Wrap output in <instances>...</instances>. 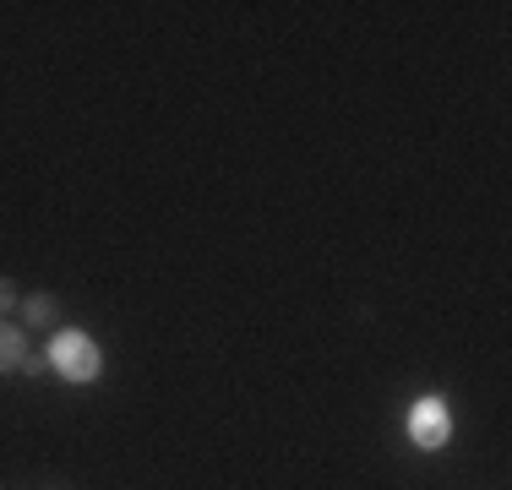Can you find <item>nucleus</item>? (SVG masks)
Returning <instances> with one entry per match:
<instances>
[{
  "instance_id": "obj_2",
  "label": "nucleus",
  "mask_w": 512,
  "mask_h": 490,
  "mask_svg": "<svg viewBox=\"0 0 512 490\" xmlns=\"http://www.w3.org/2000/svg\"><path fill=\"white\" fill-rule=\"evenodd\" d=\"M404 436L414 452H442L453 441V403L442 392H420L409 403V420H404Z\"/></svg>"
},
{
  "instance_id": "obj_5",
  "label": "nucleus",
  "mask_w": 512,
  "mask_h": 490,
  "mask_svg": "<svg viewBox=\"0 0 512 490\" xmlns=\"http://www.w3.org/2000/svg\"><path fill=\"white\" fill-rule=\"evenodd\" d=\"M17 305H22V294H17V284H11L6 273H0V322H6V316L17 311Z\"/></svg>"
},
{
  "instance_id": "obj_6",
  "label": "nucleus",
  "mask_w": 512,
  "mask_h": 490,
  "mask_svg": "<svg viewBox=\"0 0 512 490\" xmlns=\"http://www.w3.org/2000/svg\"><path fill=\"white\" fill-rule=\"evenodd\" d=\"M50 371V360H44V354H28V360H22V371L17 376H44Z\"/></svg>"
},
{
  "instance_id": "obj_4",
  "label": "nucleus",
  "mask_w": 512,
  "mask_h": 490,
  "mask_svg": "<svg viewBox=\"0 0 512 490\" xmlns=\"http://www.w3.org/2000/svg\"><path fill=\"white\" fill-rule=\"evenodd\" d=\"M28 327L22 322H0V376H17L22 360H28Z\"/></svg>"
},
{
  "instance_id": "obj_7",
  "label": "nucleus",
  "mask_w": 512,
  "mask_h": 490,
  "mask_svg": "<svg viewBox=\"0 0 512 490\" xmlns=\"http://www.w3.org/2000/svg\"><path fill=\"white\" fill-rule=\"evenodd\" d=\"M0 490H22V485H0Z\"/></svg>"
},
{
  "instance_id": "obj_1",
  "label": "nucleus",
  "mask_w": 512,
  "mask_h": 490,
  "mask_svg": "<svg viewBox=\"0 0 512 490\" xmlns=\"http://www.w3.org/2000/svg\"><path fill=\"white\" fill-rule=\"evenodd\" d=\"M44 360H50V371L71 387H93L104 376V349H99V338L82 333V327H55L50 343H44Z\"/></svg>"
},
{
  "instance_id": "obj_3",
  "label": "nucleus",
  "mask_w": 512,
  "mask_h": 490,
  "mask_svg": "<svg viewBox=\"0 0 512 490\" xmlns=\"http://www.w3.org/2000/svg\"><path fill=\"white\" fill-rule=\"evenodd\" d=\"M17 316H22V327H33V333H55L60 316H66V305H60V294L44 289V294H22Z\"/></svg>"
}]
</instances>
